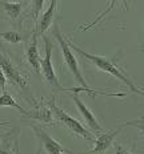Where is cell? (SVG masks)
Here are the masks:
<instances>
[{"instance_id": "1", "label": "cell", "mask_w": 144, "mask_h": 154, "mask_svg": "<svg viewBox=\"0 0 144 154\" xmlns=\"http://www.w3.org/2000/svg\"><path fill=\"white\" fill-rule=\"evenodd\" d=\"M67 41H68V45H69V48H71L72 52H75L76 54H79L82 59H84L85 61L92 64L96 69H99V70H101V72H105V73H108V75L114 76L115 79H117L119 81L123 82V84L126 85L131 92L143 96V91L142 89H139L135 84H133V81L128 77L126 69L117 65V61H119V59H117V53L115 54V56H111V57L98 56V54H92V53H88V52H85V51H83L82 48L75 45L71 40H67Z\"/></svg>"}, {"instance_id": "2", "label": "cell", "mask_w": 144, "mask_h": 154, "mask_svg": "<svg viewBox=\"0 0 144 154\" xmlns=\"http://www.w3.org/2000/svg\"><path fill=\"white\" fill-rule=\"evenodd\" d=\"M52 35L56 37L57 43H59L60 51H62V54H63V60H64V63H66L67 68H68V70L72 73V76L75 77V80L79 82L80 85H82V88L84 89V91L87 92L89 96L95 97L98 93H99V94H104V96H112V97H124V96H126V93H105V92L98 91V89H92L91 86L85 82L84 77H83V75H82V70H80V68H79L78 59L75 57V54H73V52L71 51V48H69L68 41H67L66 38H64V36L62 35L60 28H59V25H57V24H53Z\"/></svg>"}, {"instance_id": "3", "label": "cell", "mask_w": 144, "mask_h": 154, "mask_svg": "<svg viewBox=\"0 0 144 154\" xmlns=\"http://www.w3.org/2000/svg\"><path fill=\"white\" fill-rule=\"evenodd\" d=\"M0 68H2L3 73H4L7 81H9L12 85H15L16 88H19L21 92H24L25 98L30 100V102L36 104V100L32 97L31 91H30V81H28V77L23 75L20 66H19L15 61H12L11 57L2 49H0Z\"/></svg>"}, {"instance_id": "4", "label": "cell", "mask_w": 144, "mask_h": 154, "mask_svg": "<svg viewBox=\"0 0 144 154\" xmlns=\"http://www.w3.org/2000/svg\"><path fill=\"white\" fill-rule=\"evenodd\" d=\"M48 106H50L51 112H52V114L55 116V121H57V122H60V124H63L64 126H67L73 134H75V136H79V137H82V138H85V140L92 141V142H94V140H95L94 134L85 129V128L83 126V125L80 124L78 120L72 118L69 114H67V112H64L60 106H57V105L55 104V100H53V97L51 98L50 101H48Z\"/></svg>"}, {"instance_id": "5", "label": "cell", "mask_w": 144, "mask_h": 154, "mask_svg": "<svg viewBox=\"0 0 144 154\" xmlns=\"http://www.w3.org/2000/svg\"><path fill=\"white\" fill-rule=\"evenodd\" d=\"M43 40H44V57L40 59V75L44 77V80L52 86L55 91H59V92H69L68 88H64V86L59 82L57 80V76L55 73V69H53V65H52V43L51 40L46 36H43Z\"/></svg>"}, {"instance_id": "6", "label": "cell", "mask_w": 144, "mask_h": 154, "mask_svg": "<svg viewBox=\"0 0 144 154\" xmlns=\"http://www.w3.org/2000/svg\"><path fill=\"white\" fill-rule=\"evenodd\" d=\"M31 128H32V130H34L35 136L37 137V141H39L37 154H41V153H46V154H72V150L63 147L60 145V142H57L55 138H52L41 126L31 124Z\"/></svg>"}, {"instance_id": "7", "label": "cell", "mask_w": 144, "mask_h": 154, "mask_svg": "<svg viewBox=\"0 0 144 154\" xmlns=\"http://www.w3.org/2000/svg\"><path fill=\"white\" fill-rule=\"evenodd\" d=\"M20 128L0 133V154H20Z\"/></svg>"}, {"instance_id": "8", "label": "cell", "mask_w": 144, "mask_h": 154, "mask_svg": "<svg viewBox=\"0 0 144 154\" xmlns=\"http://www.w3.org/2000/svg\"><path fill=\"white\" fill-rule=\"evenodd\" d=\"M72 101L73 104L76 105V108H78V110L80 112V114H82V117L84 118L85 124H87V126L91 129L92 131H95V133H103V128L100 126V124L98 122V120H96V117L94 116V113L91 112V109H89L87 105L84 104V102L82 101V98H80L79 93H72Z\"/></svg>"}, {"instance_id": "9", "label": "cell", "mask_w": 144, "mask_h": 154, "mask_svg": "<svg viewBox=\"0 0 144 154\" xmlns=\"http://www.w3.org/2000/svg\"><path fill=\"white\" fill-rule=\"evenodd\" d=\"M124 126H120V128H116L115 130H111V131H107V133H99L98 137L94 140V149L88 153H83V154H104L110 149V146L114 143V138L117 136V134L121 131Z\"/></svg>"}, {"instance_id": "10", "label": "cell", "mask_w": 144, "mask_h": 154, "mask_svg": "<svg viewBox=\"0 0 144 154\" xmlns=\"http://www.w3.org/2000/svg\"><path fill=\"white\" fill-rule=\"evenodd\" d=\"M27 118L31 120L39 121L46 125H55V120L52 117V112L48 105H46V102H36L35 104V109L32 110H27Z\"/></svg>"}, {"instance_id": "11", "label": "cell", "mask_w": 144, "mask_h": 154, "mask_svg": "<svg viewBox=\"0 0 144 154\" xmlns=\"http://www.w3.org/2000/svg\"><path fill=\"white\" fill-rule=\"evenodd\" d=\"M56 5H57V2H56V0H52V2L50 3V7H48V9H46V11L41 14L40 17L37 19L36 29H35V32H34L35 36H43L44 32H46L48 28L52 25L53 17H55Z\"/></svg>"}, {"instance_id": "12", "label": "cell", "mask_w": 144, "mask_h": 154, "mask_svg": "<svg viewBox=\"0 0 144 154\" xmlns=\"http://www.w3.org/2000/svg\"><path fill=\"white\" fill-rule=\"evenodd\" d=\"M25 57H27V61L31 65V68L35 70V73L40 75V56H39V51H37V36H35V35H32Z\"/></svg>"}, {"instance_id": "13", "label": "cell", "mask_w": 144, "mask_h": 154, "mask_svg": "<svg viewBox=\"0 0 144 154\" xmlns=\"http://www.w3.org/2000/svg\"><path fill=\"white\" fill-rule=\"evenodd\" d=\"M27 4H30L28 2H5V0H0V7L5 11V14L8 15L9 19L16 20V19L20 16L23 8Z\"/></svg>"}, {"instance_id": "14", "label": "cell", "mask_w": 144, "mask_h": 154, "mask_svg": "<svg viewBox=\"0 0 144 154\" xmlns=\"http://www.w3.org/2000/svg\"><path fill=\"white\" fill-rule=\"evenodd\" d=\"M0 106H11V108H15V109H18V110L24 116V117L27 116V110H25L24 108H21L20 105H19L18 102L15 101V98L12 97L11 94H8L7 91H4V92H3V94L0 96Z\"/></svg>"}, {"instance_id": "15", "label": "cell", "mask_w": 144, "mask_h": 154, "mask_svg": "<svg viewBox=\"0 0 144 154\" xmlns=\"http://www.w3.org/2000/svg\"><path fill=\"white\" fill-rule=\"evenodd\" d=\"M119 4H124V2H111V3H108V5H110V7H107V8H105L103 12H101L100 15H98V17H96L95 20H94V21H92V23H91V24H87V25H84V27H82V28H80V29H83V31L91 29V28L94 27V25H96V24H98L99 21H100L101 19H103L104 16L108 14V12H110V11H112V9H114L115 7H116V5H119Z\"/></svg>"}, {"instance_id": "16", "label": "cell", "mask_w": 144, "mask_h": 154, "mask_svg": "<svg viewBox=\"0 0 144 154\" xmlns=\"http://www.w3.org/2000/svg\"><path fill=\"white\" fill-rule=\"evenodd\" d=\"M0 40L7 41V43L11 44H19L21 41H24V37L15 31H7V32H0Z\"/></svg>"}, {"instance_id": "17", "label": "cell", "mask_w": 144, "mask_h": 154, "mask_svg": "<svg viewBox=\"0 0 144 154\" xmlns=\"http://www.w3.org/2000/svg\"><path fill=\"white\" fill-rule=\"evenodd\" d=\"M32 4H34V12H32V17H34L35 21H37V19H39V12L43 9L44 2H43V0H36V2H34Z\"/></svg>"}, {"instance_id": "18", "label": "cell", "mask_w": 144, "mask_h": 154, "mask_svg": "<svg viewBox=\"0 0 144 154\" xmlns=\"http://www.w3.org/2000/svg\"><path fill=\"white\" fill-rule=\"evenodd\" d=\"M123 126H136L139 131L143 134V117L137 118V120H132V121H127Z\"/></svg>"}, {"instance_id": "19", "label": "cell", "mask_w": 144, "mask_h": 154, "mask_svg": "<svg viewBox=\"0 0 144 154\" xmlns=\"http://www.w3.org/2000/svg\"><path fill=\"white\" fill-rule=\"evenodd\" d=\"M114 146H115V154H132V153L128 152L124 146H121L120 143H117V142L115 143Z\"/></svg>"}, {"instance_id": "20", "label": "cell", "mask_w": 144, "mask_h": 154, "mask_svg": "<svg viewBox=\"0 0 144 154\" xmlns=\"http://www.w3.org/2000/svg\"><path fill=\"white\" fill-rule=\"evenodd\" d=\"M5 84H7V80H5L4 73H3L2 68H0V89H3V92L5 91Z\"/></svg>"}, {"instance_id": "21", "label": "cell", "mask_w": 144, "mask_h": 154, "mask_svg": "<svg viewBox=\"0 0 144 154\" xmlns=\"http://www.w3.org/2000/svg\"><path fill=\"white\" fill-rule=\"evenodd\" d=\"M9 125V121H3V122H0V126H7Z\"/></svg>"}]
</instances>
